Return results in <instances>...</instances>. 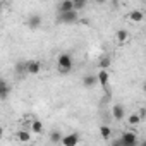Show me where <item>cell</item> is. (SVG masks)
Instances as JSON below:
<instances>
[{
	"instance_id": "6da1fadb",
	"label": "cell",
	"mask_w": 146,
	"mask_h": 146,
	"mask_svg": "<svg viewBox=\"0 0 146 146\" xmlns=\"http://www.w3.org/2000/svg\"><path fill=\"white\" fill-rule=\"evenodd\" d=\"M72 65H74V62H72V57L69 53H60L58 58H57V67H58V72L60 74H69V72L72 70Z\"/></svg>"
},
{
	"instance_id": "7a4b0ae2",
	"label": "cell",
	"mask_w": 146,
	"mask_h": 146,
	"mask_svg": "<svg viewBox=\"0 0 146 146\" xmlns=\"http://www.w3.org/2000/svg\"><path fill=\"white\" fill-rule=\"evenodd\" d=\"M120 143H122V146H139L137 134L132 132V131H125V132H122V136H120Z\"/></svg>"
},
{
	"instance_id": "3957f363",
	"label": "cell",
	"mask_w": 146,
	"mask_h": 146,
	"mask_svg": "<svg viewBox=\"0 0 146 146\" xmlns=\"http://www.w3.org/2000/svg\"><path fill=\"white\" fill-rule=\"evenodd\" d=\"M57 21L62 23V24H74V23L79 21V14H78L76 11H74V12H67V14H58Z\"/></svg>"
},
{
	"instance_id": "277c9868",
	"label": "cell",
	"mask_w": 146,
	"mask_h": 146,
	"mask_svg": "<svg viewBox=\"0 0 146 146\" xmlns=\"http://www.w3.org/2000/svg\"><path fill=\"white\" fill-rule=\"evenodd\" d=\"M41 70V62L33 58V60H26V72L28 74H38V72Z\"/></svg>"
},
{
	"instance_id": "5b68a950",
	"label": "cell",
	"mask_w": 146,
	"mask_h": 146,
	"mask_svg": "<svg viewBox=\"0 0 146 146\" xmlns=\"http://www.w3.org/2000/svg\"><path fill=\"white\" fill-rule=\"evenodd\" d=\"M79 144V134L78 132H70L67 136H64L62 139V146H78Z\"/></svg>"
},
{
	"instance_id": "8992f818",
	"label": "cell",
	"mask_w": 146,
	"mask_h": 146,
	"mask_svg": "<svg viewBox=\"0 0 146 146\" xmlns=\"http://www.w3.org/2000/svg\"><path fill=\"white\" fill-rule=\"evenodd\" d=\"M58 14H67V12H74V0H64L57 5Z\"/></svg>"
},
{
	"instance_id": "52a82bcc",
	"label": "cell",
	"mask_w": 146,
	"mask_h": 146,
	"mask_svg": "<svg viewBox=\"0 0 146 146\" xmlns=\"http://www.w3.org/2000/svg\"><path fill=\"white\" fill-rule=\"evenodd\" d=\"M96 78H98V83H100V86L108 93V72L107 70H98V74H96Z\"/></svg>"
},
{
	"instance_id": "ba28073f",
	"label": "cell",
	"mask_w": 146,
	"mask_h": 146,
	"mask_svg": "<svg viewBox=\"0 0 146 146\" xmlns=\"http://www.w3.org/2000/svg\"><path fill=\"white\" fill-rule=\"evenodd\" d=\"M41 16H38V14H31L29 17H28V28L29 29H38L40 26H41Z\"/></svg>"
},
{
	"instance_id": "9c48e42d",
	"label": "cell",
	"mask_w": 146,
	"mask_h": 146,
	"mask_svg": "<svg viewBox=\"0 0 146 146\" xmlns=\"http://www.w3.org/2000/svg\"><path fill=\"white\" fill-rule=\"evenodd\" d=\"M112 115H113L115 120H122L124 115H125V108H124L120 103H115V105L112 107Z\"/></svg>"
},
{
	"instance_id": "30bf717a",
	"label": "cell",
	"mask_w": 146,
	"mask_h": 146,
	"mask_svg": "<svg viewBox=\"0 0 146 146\" xmlns=\"http://www.w3.org/2000/svg\"><path fill=\"white\" fill-rule=\"evenodd\" d=\"M96 83H98V78L93 76V74H86V76L83 78V86H84V88H93Z\"/></svg>"
},
{
	"instance_id": "8fae6325",
	"label": "cell",
	"mask_w": 146,
	"mask_h": 146,
	"mask_svg": "<svg viewBox=\"0 0 146 146\" xmlns=\"http://www.w3.org/2000/svg\"><path fill=\"white\" fill-rule=\"evenodd\" d=\"M14 137H16L19 143H24V144L31 141V134H29L28 131H17V132L14 134Z\"/></svg>"
},
{
	"instance_id": "7c38bea8",
	"label": "cell",
	"mask_w": 146,
	"mask_h": 146,
	"mask_svg": "<svg viewBox=\"0 0 146 146\" xmlns=\"http://www.w3.org/2000/svg\"><path fill=\"white\" fill-rule=\"evenodd\" d=\"M127 38H129V33H127L125 29H119V31L115 33V40H117V43H125Z\"/></svg>"
},
{
	"instance_id": "4fadbf2b",
	"label": "cell",
	"mask_w": 146,
	"mask_h": 146,
	"mask_svg": "<svg viewBox=\"0 0 146 146\" xmlns=\"http://www.w3.org/2000/svg\"><path fill=\"white\" fill-rule=\"evenodd\" d=\"M110 64H112L110 57H108V55H103V57L100 58V62H98V67H100V70H107V69L110 67Z\"/></svg>"
},
{
	"instance_id": "5bb4252c",
	"label": "cell",
	"mask_w": 146,
	"mask_h": 146,
	"mask_svg": "<svg viewBox=\"0 0 146 146\" xmlns=\"http://www.w3.org/2000/svg\"><path fill=\"white\" fill-rule=\"evenodd\" d=\"M129 19H131L132 23H141V21L144 19V14H143L141 11H132V12L129 14Z\"/></svg>"
},
{
	"instance_id": "9a60e30c",
	"label": "cell",
	"mask_w": 146,
	"mask_h": 146,
	"mask_svg": "<svg viewBox=\"0 0 146 146\" xmlns=\"http://www.w3.org/2000/svg\"><path fill=\"white\" fill-rule=\"evenodd\" d=\"M100 134H102V137H103L105 141H108V139L112 137V129H110L108 125H102V127H100Z\"/></svg>"
},
{
	"instance_id": "2e32d148",
	"label": "cell",
	"mask_w": 146,
	"mask_h": 146,
	"mask_svg": "<svg viewBox=\"0 0 146 146\" xmlns=\"http://www.w3.org/2000/svg\"><path fill=\"white\" fill-rule=\"evenodd\" d=\"M62 139H64V134L60 131H52L50 132V141L52 143H62Z\"/></svg>"
},
{
	"instance_id": "e0dca14e",
	"label": "cell",
	"mask_w": 146,
	"mask_h": 146,
	"mask_svg": "<svg viewBox=\"0 0 146 146\" xmlns=\"http://www.w3.org/2000/svg\"><path fill=\"white\" fill-rule=\"evenodd\" d=\"M0 96H2V100H7V96H9V84H7V81H2L0 83Z\"/></svg>"
},
{
	"instance_id": "ac0fdd59",
	"label": "cell",
	"mask_w": 146,
	"mask_h": 146,
	"mask_svg": "<svg viewBox=\"0 0 146 146\" xmlns=\"http://www.w3.org/2000/svg\"><path fill=\"white\" fill-rule=\"evenodd\" d=\"M31 131H33L35 134H41V132H43V124H41L40 120H33V122H31Z\"/></svg>"
},
{
	"instance_id": "d6986e66",
	"label": "cell",
	"mask_w": 146,
	"mask_h": 146,
	"mask_svg": "<svg viewBox=\"0 0 146 146\" xmlns=\"http://www.w3.org/2000/svg\"><path fill=\"white\" fill-rule=\"evenodd\" d=\"M127 122H129L131 125H137V124L141 122V115H139V113H131L129 119H127Z\"/></svg>"
},
{
	"instance_id": "ffe728a7",
	"label": "cell",
	"mask_w": 146,
	"mask_h": 146,
	"mask_svg": "<svg viewBox=\"0 0 146 146\" xmlns=\"http://www.w3.org/2000/svg\"><path fill=\"white\" fill-rule=\"evenodd\" d=\"M86 7V2H84V0H76V2H74V11L78 12V11H81V9H84Z\"/></svg>"
},
{
	"instance_id": "44dd1931",
	"label": "cell",
	"mask_w": 146,
	"mask_h": 146,
	"mask_svg": "<svg viewBox=\"0 0 146 146\" xmlns=\"http://www.w3.org/2000/svg\"><path fill=\"white\" fill-rule=\"evenodd\" d=\"M16 72L17 74H23V72H26V62H19L16 65Z\"/></svg>"
},
{
	"instance_id": "7402d4cb",
	"label": "cell",
	"mask_w": 146,
	"mask_h": 146,
	"mask_svg": "<svg viewBox=\"0 0 146 146\" xmlns=\"http://www.w3.org/2000/svg\"><path fill=\"white\" fill-rule=\"evenodd\" d=\"M110 146H122V143H120V137H115V139H110Z\"/></svg>"
},
{
	"instance_id": "603a6c76",
	"label": "cell",
	"mask_w": 146,
	"mask_h": 146,
	"mask_svg": "<svg viewBox=\"0 0 146 146\" xmlns=\"http://www.w3.org/2000/svg\"><path fill=\"white\" fill-rule=\"evenodd\" d=\"M139 146H146V139H143V141H139Z\"/></svg>"
},
{
	"instance_id": "cb8c5ba5",
	"label": "cell",
	"mask_w": 146,
	"mask_h": 146,
	"mask_svg": "<svg viewBox=\"0 0 146 146\" xmlns=\"http://www.w3.org/2000/svg\"><path fill=\"white\" fill-rule=\"evenodd\" d=\"M143 91H144V93H146V81H144V83H143Z\"/></svg>"
}]
</instances>
